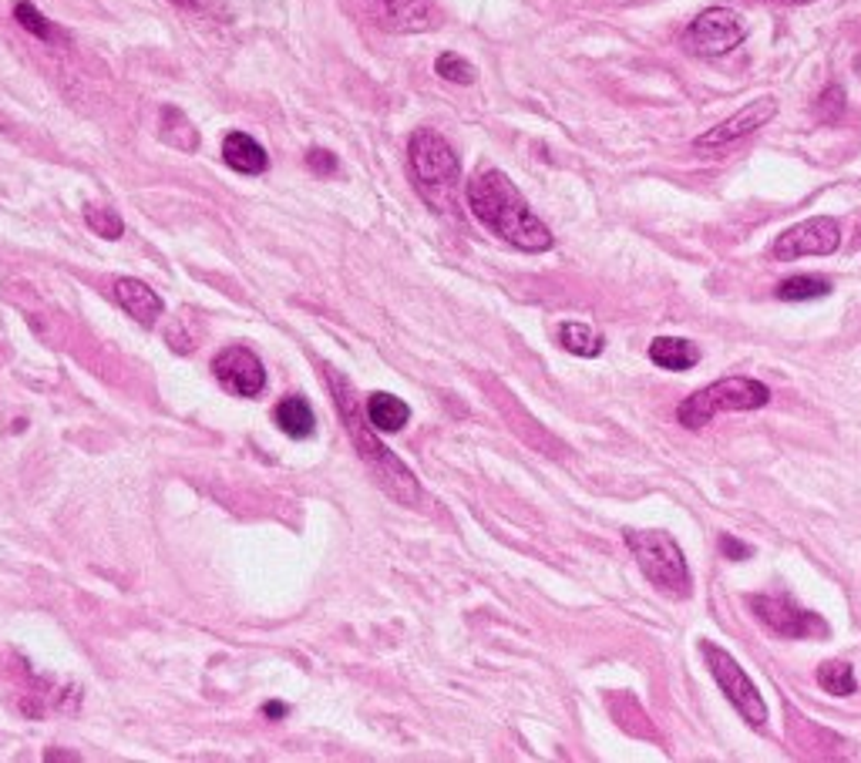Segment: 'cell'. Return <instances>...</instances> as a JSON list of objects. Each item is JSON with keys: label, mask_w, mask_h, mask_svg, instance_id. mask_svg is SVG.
I'll use <instances>...</instances> for the list:
<instances>
[{"label": "cell", "mask_w": 861, "mask_h": 763, "mask_svg": "<svg viewBox=\"0 0 861 763\" xmlns=\"http://www.w3.org/2000/svg\"><path fill=\"white\" fill-rule=\"evenodd\" d=\"M306 166H310V172H316V176H337V155L334 152H327V148H313V152H306Z\"/></svg>", "instance_id": "26"}, {"label": "cell", "mask_w": 861, "mask_h": 763, "mask_svg": "<svg viewBox=\"0 0 861 763\" xmlns=\"http://www.w3.org/2000/svg\"><path fill=\"white\" fill-rule=\"evenodd\" d=\"M468 205L484 229H492L499 239L522 253H546L556 243L549 226L528 209L515 182L499 169H481L468 182Z\"/></svg>", "instance_id": "1"}, {"label": "cell", "mask_w": 861, "mask_h": 763, "mask_svg": "<svg viewBox=\"0 0 861 763\" xmlns=\"http://www.w3.org/2000/svg\"><path fill=\"white\" fill-rule=\"evenodd\" d=\"M831 293V283L821 277H791L778 287V300L784 303H804V300H821Z\"/></svg>", "instance_id": "19"}, {"label": "cell", "mask_w": 861, "mask_h": 763, "mask_svg": "<svg viewBox=\"0 0 861 763\" xmlns=\"http://www.w3.org/2000/svg\"><path fill=\"white\" fill-rule=\"evenodd\" d=\"M559 340H562V347H566L569 354H575V357H600L603 347H606V340H603V334L596 330V326L579 323V319L559 326Z\"/></svg>", "instance_id": "18"}, {"label": "cell", "mask_w": 861, "mask_h": 763, "mask_svg": "<svg viewBox=\"0 0 861 763\" xmlns=\"http://www.w3.org/2000/svg\"><path fill=\"white\" fill-rule=\"evenodd\" d=\"M112 293H115V300L122 303V310H125L135 323H142V326H152V323L161 316V296H158L148 283L135 280V277L115 280V283H112Z\"/></svg>", "instance_id": "13"}, {"label": "cell", "mask_w": 861, "mask_h": 763, "mask_svg": "<svg viewBox=\"0 0 861 763\" xmlns=\"http://www.w3.org/2000/svg\"><path fill=\"white\" fill-rule=\"evenodd\" d=\"M273 420L277 427L287 434L293 441H306L310 434L316 430V417H313V407L303 401V397H283L273 411Z\"/></svg>", "instance_id": "16"}, {"label": "cell", "mask_w": 861, "mask_h": 763, "mask_svg": "<svg viewBox=\"0 0 861 763\" xmlns=\"http://www.w3.org/2000/svg\"><path fill=\"white\" fill-rule=\"evenodd\" d=\"M818 686L825 693H835V696H851L858 689V680H854V670L845 660H828V663L818 666Z\"/></svg>", "instance_id": "20"}, {"label": "cell", "mask_w": 861, "mask_h": 763, "mask_svg": "<svg viewBox=\"0 0 861 763\" xmlns=\"http://www.w3.org/2000/svg\"><path fill=\"white\" fill-rule=\"evenodd\" d=\"M262 714H266L269 720H283V717L290 714V706H287V703H266Z\"/></svg>", "instance_id": "28"}, {"label": "cell", "mask_w": 861, "mask_h": 763, "mask_svg": "<svg viewBox=\"0 0 861 763\" xmlns=\"http://www.w3.org/2000/svg\"><path fill=\"white\" fill-rule=\"evenodd\" d=\"M327 384L334 391V401H337V411L344 417V427L350 434V441L357 448V455L367 461V468L373 471V478L381 481V487L388 495H394L401 505H414L421 498V487H417V478L411 474V468L394 458L381 441H377V434H373V424L367 417V407L364 401L357 397V391L347 384V377L327 370Z\"/></svg>", "instance_id": "2"}, {"label": "cell", "mask_w": 861, "mask_h": 763, "mask_svg": "<svg viewBox=\"0 0 861 763\" xmlns=\"http://www.w3.org/2000/svg\"><path fill=\"white\" fill-rule=\"evenodd\" d=\"M435 71L445 78V81H451V85H471L474 81V68L461 58V54H455V51H445L441 58L435 61Z\"/></svg>", "instance_id": "24"}, {"label": "cell", "mask_w": 861, "mask_h": 763, "mask_svg": "<svg viewBox=\"0 0 861 763\" xmlns=\"http://www.w3.org/2000/svg\"><path fill=\"white\" fill-rule=\"evenodd\" d=\"M172 4H179V8H195V0H172Z\"/></svg>", "instance_id": "30"}, {"label": "cell", "mask_w": 861, "mask_h": 763, "mask_svg": "<svg viewBox=\"0 0 861 763\" xmlns=\"http://www.w3.org/2000/svg\"><path fill=\"white\" fill-rule=\"evenodd\" d=\"M367 417L373 424V430H381V434H398L407 420H411V407L394 397V394H384V391H377L367 397Z\"/></svg>", "instance_id": "15"}, {"label": "cell", "mask_w": 861, "mask_h": 763, "mask_svg": "<svg viewBox=\"0 0 861 763\" xmlns=\"http://www.w3.org/2000/svg\"><path fill=\"white\" fill-rule=\"evenodd\" d=\"M700 652H704V660H707L714 680L720 683L724 696L734 703V710H737L750 727H758V730H761V727L768 723V706H764L758 686H753V680L740 670V663L730 657L727 649L714 646L711 639L700 642Z\"/></svg>", "instance_id": "6"}, {"label": "cell", "mask_w": 861, "mask_h": 763, "mask_svg": "<svg viewBox=\"0 0 861 763\" xmlns=\"http://www.w3.org/2000/svg\"><path fill=\"white\" fill-rule=\"evenodd\" d=\"M626 545L639 565V572L650 579V585L670 598H686L690 595V569L686 559L680 552V545L667 535V531H639L629 528L626 531Z\"/></svg>", "instance_id": "5"}, {"label": "cell", "mask_w": 861, "mask_h": 763, "mask_svg": "<svg viewBox=\"0 0 861 763\" xmlns=\"http://www.w3.org/2000/svg\"><path fill=\"white\" fill-rule=\"evenodd\" d=\"M841 246V229L831 215H815V220L797 223L787 233H781L774 239V259L791 262L801 256H831Z\"/></svg>", "instance_id": "9"}, {"label": "cell", "mask_w": 861, "mask_h": 763, "mask_svg": "<svg viewBox=\"0 0 861 763\" xmlns=\"http://www.w3.org/2000/svg\"><path fill=\"white\" fill-rule=\"evenodd\" d=\"M370 14L384 31L414 34L438 24V8L431 0H370Z\"/></svg>", "instance_id": "12"}, {"label": "cell", "mask_w": 861, "mask_h": 763, "mask_svg": "<svg viewBox=\"0 0 861 763\" xmlns=\"http://www.w3.org/2000/svg\"><path fill=\"white\" fill-rule=\"evenodd\" d=\"M85 223L101 236V239H122L125 233V223L115 209H104V205H85Z\"/></svg>", "instance_id": "22"}, {"label": "cell", "mask_w": 861, "mask_h": 763, "mask_svg": "<svg viewBox=\"0 0 861 763\" xmlns=\"http://www.w3.org/2000/svg\"><path fill=\"white\" fill-rule=\"evenodd\" d=\"M14 18H18V24H21L27 34L41 37V41H54V37H58L54 24H51V21H47L34 4H27V0H18V4H14Z\"/></svg>", "instance_id": "23"}, {"label": "cell", "mask_w": 861, "mask_h": 763, "mask_svg": "<svg viewBox=\"0 0 861 763\" xmlns=\"http://www.w3.org/2000/svg\"><path fill=\"white\" fill-rule=\"evenodd\" d=\"M720 552H724L730 562H743V559H750V545H743V541L734 538V535H720Z\"/></svg>", "instance_id": "27"}, {"label": "cell", "mask_w": 861, "mask_h": 763, "mask_svg": "<svg viewBox=\"0 0 861 763\" xmlns=\"http://www.w3.org/2000/svg\"><path fill=\"white\" fill-rule=\"evenodd\" d=\"M774 115H778V98L764 94V98H758V101L743 104L740 112H734L727 122H720V125H714L711 132H704V135H700L693 145H696V148H704V152H711V148H724V145H734V142L753 135L758 128H764L768 122H774Z\"/></svg>", "instance_id": "11"}, {"label": "cell", "mask_w": 861, "mask_h": 763, "mask_svg": "<svg viewBox=\"0 0 861 763\" xmlns=\"http://www.w3.org/2000/svg\"><path fill=\"white\" fill-rule=\"evenodd\" d=\"M212 373L215 380L236 397H259L266 388V370L262 360L246 350V347H226L212 357Z\"/></svg>", "instance_id": "10"}, {"label": "cell", "mask_w": 861, "mask_h": 763, "mask_svg": "<svg viewBox=\"0 0 861 763\" xmlns=\"http://www.w3.org/2000/svg\"><path fill=\"white\" fill-rule=\"evenodd\" d=\"M407 161L414 186L421 189L424 202L438 212H448L455 202V186L461 179V161L455 148L438 135V132H414L407 142Z\"/></svg>", "instance_id": "3"}, {"label": "cell", "mask_w": 861, "mask_h": 763, "mask_svg": "<svg viewBox=\"0 0 861 763\" xmlns=\"http://www.w3.org/2000/svg\"><path fill=\"white\" fill-rule=\"evenodd\" d=\"M223 158H226V166L239 176H262L269 169L266 148L246 132H230L223 138Z\"/></svg>", "instance_id": "14"}, {"label": "cell", "mask_w": 861, "mask_h": 763, "mask_svg": "<svg viewBox=\"0 0 861 763\" xmlns=\"http://www.w3.org/2000/svg\"><path fill=\"white\" fill-rule=\"evenodd\" d=\"M650 360L663 370H690L700 363V350L683 337H657L650 344Z\"/></svg>", "instance_id": "17"}, {"label": "cell", "mask_w": 861, "mask_h": 763, "mask_svg": "<svg viewBox=\"0 0 861 763\" xmlns=\"http://www.w3.org/2000/svg\"><path fill=\"white\" fill-rule=\"evenodd\" d=\"M774 4H784V8H804V4H815V0H774Z\"/></svg>", "instance_id": "29"}, {"label": "cell", "mask_w": 861, "mask_h": 763, "mask_svg": "<svg viewBox=\"0 0 861 763\" xmlns=\"http://www.w3.org/2000/svg\"><path fill=\"white\" fill-rule=\"evenodd\" d=\"M858 243H861V229H858Z\"/></svg>", "instance_id": "31"}, {"label": "cell", "mask_w": 861, "mask_h": 763, "mask_svg": "<svg viewBox=\"0 0 861 763\" xmlns=\"http://www.w3.org/2000/svg\"><path fill=\"white\" fill-rule=\"evenodd\" d=\"M750 609L771 632L784 639H828V622L812 613L801 609L787 595H750Z\"/></svg>", "instance_id": "8"}, {"label": "cell", "mask_w": 861, "mask_h": 763, "mask_svg": "<svg viewBox=\"0 0 861 763\" xmlns=\"http://www.w3.org/2000/svg\"><path fill=\"white\" fill-rule=\"evenodd\" d=\"M768 404H771V388L761 384V380L724 377V380H714V384H707V388H700L696 394H690L677 407V420L686 430H700L724 411H758V407H768Z\"/></svg>", "instance_id": "4"}, {"label": "cell", "mask_w": 861, "mask_h": 763, "mask_svg": "<svg viewBox=\"0 0 861 763\" xmlns=\"http://www.w3.org/2000/svg\"><path fill=\"white\" fill-rule=\"evenodd\" d=\"M743 37H747V24L734 8H707L683 31V47L696 54V58H720V54L740 47Z\"/></svg>", "instance_id": "7"}, {"label": "cell", "mask_w": 861, "mask_h": 763, "mask_svg": "<svg viewBox=\"0 0 861 763\" xmlns=\"http://www.w3.org/2000/svg\"><path fill=\"white\" fill-rule=\"evenodd\" d=\"M818 119L821 122H838L845 115V88L841 85H828L818 98Z\"/></svg>", "instance_id": "25"}, {"label": "cell", "mask_w": 861, "mask_h": 763, "mask_svg": "<svg viewBox=\"0 0 861 763\" xmlns=\"http://www.w3.org/2000/svg\"><path fill=\"white\" fill-rule=\"evenodd\" d=\"M161 138L169 145L182 148V152H192L195 148V128L189 125V119L179 112V108H161Z\"/></svg>", "instance_id": "21"}]
</instances>
